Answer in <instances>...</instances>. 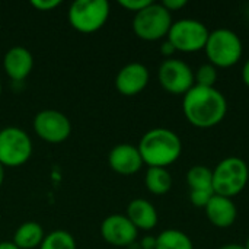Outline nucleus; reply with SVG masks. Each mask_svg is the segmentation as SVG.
<instances>
[{
	"instance_id": "obj_26",
	"label": "nucleus",
	"mask_w": 249,
	"mask_h": 249,
	"mask_svg": "<svg viewBox=\"0 0 249 249\" xmlns=\"http://www.w3.org/2000/svg\"><path fill=\"white\" fill-rule=\"evenodd\" d=\"M187 4H188L187 0H163V1H162V6H163L168 12H171V13L184 9Z\"/></svg>"
},
{
	"instance_id": "obj_5",
	"label": "nucleus",
	"mask_w": 249,
	"mask_h": 249,
	"mask_svg": "<svg viewBox=\"0 0 249 249\" xmlns=\"http://www.w3.org/2000/svg\"><path fill=\"white\" fill-rule=\"evenodd\" d=\"M172 23V13L168 12L162 3L152 1L149 6L134 15L133 31L137 38L153 42L168 36Z\"/></svg>"
},
{
	"instance_id": "obj_2",
	"label": "nucleus",
	"mask_w": 249,
	"mask_h": 249,
	"mask_svg": "<svg viewBox=\"0 0 249 249\" xmlns=\"http://www.w3.org/2000/svg\"><path fill=\"white\" fill-rule=\"evenodd\" d=\"M137 149L149 168H168L181 158L182 142L175 131L156 127L143 134Z\"/></svg>"
},
{
	"instance_id": "obj_15",
	"label": "nucleus",
	"mask_w": 249,
	"mask_h": 249,
	"mask_svg": "<svg viewBox=\"0 0 249 249\" xmlns=\"http://www.w3.org/2000/svg\"><path fill=\"white\" fill-rule=\"evenodd\" d=\"M204 212H206L209 222L219 229L231 228L236 222V217H238V209H236L235 201L232 198L222 197L217 194L212 197Z\"/></svg>"
},
{
	"instance_id": "obj_25",
	"label": "nucleus",
	"mask_w": 249,
	"mask_h": 249,
	"mask_svg": "<svg viewBox=\"0 0 249 249\" xmlns=\"http://www.w3.org/2000/svg\"><path fill=\"white\" fill-rule=\"evenodd\" d=\"M60 4H61L60 0H31V6L39 12H50Z\"/></svg>"
},
{
	"instance_id": "obj_3",
	"label": "nucleus",
	"mask_w": 249,
	"mask_h": 249,
	"mask_svg": "<svg viewBox=\"0 0 249 249\" xmlns=\"http://www.w3.org/2000/svg\"><path fill=\"white\" fill-rule=\"evenodd\" d=\"M209 63L216 69H229L239 63L244 54V44L239 35L229 28L210 31L206 47Z\"/></svg>"
},
{
	"instance_id": "obj_22",
	"label": "nucleus",
	"mask_w": 249,
	"mask_h": 249,
	"mask_svg": "<svg viewBox=\"0 0 249 249\" xmlns=\"http://www.w3.org/2000/svg\"><path fill=\"white\" fill-rule=\"evenodd\" d=\"M219 73L217 69L210 64V63H204L201 64L196 71H194V83L197 86H203V88H214L216 82H217Z\"/></svg>"
},
{
	"instance_id": "obj_28",
	"label": "nucleus",
	"mask_w": 249,
	"mask_h": 249,
	"mask_svg": "<svg viewBox=\"0 0 249 249\" xmlns=\"http://www.w3.org/2000/svg\"><path fill=\"white\" fill-rule=\"evenodd\" d=\"M160 53H162L163 57L172 58V55H174V53H175V48H174V45L166 39V41H163L162 45H160Z\"/></svg>"
},
{
	"instance_id": "obj_1",
	"label": "nucleus",
	"mask_w": 249,
	"mask_h": 249,
	"mask_svg": "<svg viewBox=\"0 0 249 249\" xmlns=\"http://www.w3.org/2000/svg\"><path fill=\"white\" fill-rule=\"evenodd\" d=\"M182 112L191 125L197 128H212L225 120L228 101L216 88L194 85L182 96Z\"/></svg>"
},
{
	"instance_id": "obj_4",
	"label": "nucleus",
	"mask_w": 249,
	"mask_h": 249,
	"mask_svg": "<svg viewBox=\"0 0 249 249\" xmlns=\"http://www.w3.org/2000/svg\"><path fill=\"white\" fill-rule=\"evenodd\" d=\"M248 181V163L238 156L222 159L213 169V191L217 196L233 198L245 190Z\"/></svg>"
},
{
	"instance_id": "obj_27",
	"label": "nucleus",
	"mask_w": 249,
	"mask_h": 249,
	"mask_svg": "<svg viewBox=\"0 0 249 249\" xmlns=\"http://www.w3.org/2000/svg\"><path fill=\"white\" fill-rule=\"evenodd\" d=\"M140 249H156V236H144L142 241H140Z\"/></svg>"
},
{
	"instance_id": "obj_7",
	"label": "nucleus",
	"mask_w": 249,
	"mask_h": 249,
	"mask_svg": "<svg viewBox=\"0 0 249 249\" xmlns=\"http://www.w3.org/2000/svg\"><path fill=\"white\" fill-rule=\"evenodd\" d=\"M209 34V28L201 20L184 18L172 23L166 38L174 45L175 51L190 54L204 50Z\"/></svg>"
},
{
	"instance_id": "obj_13",
	"label": "nucleus",
	"mask_w": 249,
	"mask_h": 249,
	"mask_svg": "<svg viewBox=\"0 0 249 249\" xmlns=\"http://www.w3.org/2000/svg\"><path fill=\"white\" fill-rule=\"evenodd\" d=\"M108 163L114 172L123 177H130L137 174L144 165L137 146L128 143H121L114 146L108 155Z\"/></svg>"
},
{
	"instance_id": "obj_29",
	"label": "nucleus",
	"mask_w": 249,
	"mask_h": 249,
	"mask_svg": "<svg viewBox=\"0 0 249 249\" xmlns=\"http://www.w3.org/2000/svg\"><path fill=\"white\" fill-rule=\"evenodd\" d=\"M242 80H244L245 86L249 88V58L245 61V64L242 67Z\"/></svg>"
},
{
	"instance_id": "obj_10",
	"label": "nucleus",
	"mask_w": 249,
	"mask_h": 249,
	"mask_svg": "<svg viewBox=\"0 0 249 249\" xmlns=\"http://www.w3.org/2000/svg\"><path fill=\"white\" fill-rule=\"evenodd\" d=\"M36 136L45 143L58 144L66 142L71 134V123L63 112L57 109H42L32 121Z\"/></svg>"
},
{
	"instance_id": "obj_30",
	"label": "nucleus",
	"mask_w": 249,
	"mask_h": 249,
	"mask_svg": "<svg viewBox=\"0 0 249 249\" xmlns=\"http://www.w3.org/2000/svg\"><path fill=\"white\" fill-rule=\"evenodd\" d=\"M219 249H245V245L232 242V244H225V245H222Z\"/></svg>"
},
{
	"instance_id": "obj_32",
	"label": "nucleus",
	"mask_w": 249,
	"mask_h": 249,
	"mask_svg": "<svg viewBox=\"0 0 249 249\" xmlns=\"http://www.w3.org/2000/svg\"><path fill=\"white\" fill-rule=\"evenodd\" d=\"M3 181H4V166L0 163V188L3 185Z\"/></svg>"
},
{
	"instance_id": "obj_19",
	"label": "nucleus",
	"mask_w": 249,
	"mask_h": 249,
	"mask_svg": "<svg viewBox=\"0 0 249 249\" xmlns=\"http://www.w3.org/2000/svg\"><path fill=\"white\" fill-rule=\"evenodd\" d=\"M156 249H194V244L185 232L166 229L156 236Z\"/></svg>"
},
{
	"instance_id": "obj_18",
	"label": "nucleus",
	"mask_w": 249,
	"mask_h": 249,
	"mask_svg": "<svg viewBox=\"0 0 249 249\" xmlns=\"http://www.w3.org/2000/svg\"><path fill=\"white\" fill-rule=\"evenodd\" d=\"M144 185L153 196H165L172 188V175L168 168H147Z\"/></svg>"
},
{
	"instance_id": "obj_23",
	"label": "nucleus",
	"mask_w": 249,
	"mask_h": 249,
	"mask_svg": "<svg viewBox=\"0 0 249 249\" xmlns=\"http://www.w3.org/2000/svg\"><path fill=\"white\" fill-rule=\"evenodd\" d=\"M214 196L213 190H197V191H190V201L196 207L206 209L212 197Z\"/></svg>"
},
{
	"instance_id": "obj_6",
	"label": "nucleus",
	"mask_w": 249,
	"mask_h": 249,
	"mask_svg": "<svg viewBox=\"0 0 249 249\" xmlns=\"http://www.w3.org/2000/svg\"><path fill=\"white\" fill-rule=\"evenodd\" d=\"M111 6L107 0H76L69 7V23L82 34L99 31L108 20Z\"/></svg>"
},
{
	"instance_id": "obj_35",
	"label": "nucleus",
	"mask_w": 249,
	"mask_h": 249,
	"mask_svg": "<svg viewBox=\"0 0 249 249\" xmlns=\"http://www.w3.org/2000/svg\"><path fill=\"white\" fill-rule=\"evenodd\" d=\"M0 95H1V82H0Z\"/></svg>"
},
{
	"instance_id": "obj_8",
	"label": "nucleus",
	"mask_w": 249,
	"mask_h": 249,
	"mask_svg": "<svg viewBox=\"0 0 249 249\" xmlns=\"http://www.w3.org/2000/svg\"><path fill=\"white\" fill-rule=\"evenodd\" d=\"M32 140L19 127L0 130V163L4 168H19L32 156Z\"/></svg>"
},
{
	"instance_id": "obj_9",
	"label": "nucleus",
	"mask_w": 249,
	"mask_h": 249,
	"mask_svg": "<svg viewBox=\"0 0 249 249\" xmlns=\"http://www.w3.org/2000/svg\"><path fill=\"white\" fill-rule=\"evenodd\" d=\"M158 80L160 86L171 95H185L194 83L193 69L179 58H166L158 70Z\"/></svg>"
},
{
	"instance_id": "obj_31",
	"label": "nucleus",
	"mask_w": 249,
	"mask_h": 249,
	"mask_svg": "<svg viewBox=\"0 0 249 249\" xmlns=\"http://www.w3.org/2000/svg\"><path fill=\"white\" fill-rule=\"evenodd\" d=\"M0 249H19L12 241H3L0 242Z\"/></svg>"
},
{
	"instance_id": "obj_11",
	"label": "nucleus",
	"mask_w": 249,
	"mask_h": 249,
	"mask_svg": "<svg viewBox=\"0 0 249 249\" xmlns=\"http://www.w3.org/2000/svg\"><path fill=\"white\" fill-rule=\"evenodd\" d=\"M99 232L107 244L118 248L134 245L139 236V231L125 214H111L105 217Z\"/></svg>"
},
{
	"instance_id": "obj_12",
	"label": "nucleus",
	"mask_w": 249,
	"mask_h": 249,
	"mask_svg": "<svg viewBox=\"0 0 249 249\" xmlns=\"http://www.w3.org/2000/svg\"><path fill=\"white\" fill-rule=\"evenodd\" d=\"M150 80L149 69L142 63H128L115 76V88L123 96H136L146 89Z\"/></svg>"
},
{
	"instance_id": "obj_21",
	"label": "nucleus",
	"mask_w": 249,
	"mask_h": 249,
	"mask_svg": "<svg viewBox=\"0 0 249 249\" xmlns=\"http://www.w3.org/2000/svg\"><path fill=\"white\" fill-rule=\"evenodd\" d=\"M38 249H77V245L70 232L57 229L45 235Z\"/></svg>"
},
{
	"instance_id": "obj_33",
	"label": "nucleus",
	"mask_w": 249,
	"mask_h": 249,
	"mask_svg": "<svg viewBox=\"0 0 249 249\" xmlns=\"http://www.w3.org/2000/svg\"><path fill=\"white\" fill-rule=\"evenodd\" d=\"M245 249H249V238L247 239V244H245Z\"/></svg>"
},
{
	"instance_id": "obj_17",
	"label": "nucleus",
	"mask_w": 249,
	"mask_h": 249,
	"mask_svg": "<svg viewBox=\"0 0 249 249\" xmlns=\"http://www.w3.org/2000/svg\"><path fill=\"white\" fill-rule=\"evenodd\" d=\"M44 238L45 232L39 223L25 222L16 229L12 242L19 249H35L41 247Z\"/></svg>"
},
{
	"instance_id": "obj_24",
	"label": "nucleus",
	"mask_w": 249,
	"mask_h": 249,
	"mask_svg": "<svg viewBox=\"0 0 249 249\" xmlns=\"http://www.w3.org/2000/svg\"><path fill=\"white\" fill-rule=\"evenodd\" d=\"M152 3V0H120L118 4L121 7H124L125 10H130V12H134L139 13L140 10H143L146 6H149Z\"/></svg>"
},
{
	"instance_id": "obj_20",
	"label": "nucleus",
	"mask_w": 249,
	"mask_h": 249,
	"mask_svg": "<svg viewBox=\"0 0 249 249\" xmlns=\"http://www.w3.org/2000/svg\"><path fill=\"white\" fill-rule=\"evenodd\" d=\"M187 185L190 191L213 190V171L203 165L191 166L187 172Z\"/></svg>"
},
{
	"instance_id": "obj_34",
	"label": "nucleus",
	"mask_w": 249,
	"mask_h": 249,
	"mask_svg": "<svg viewBox=\"0 0 249 249\" xmlns=\"http://www.w3.org/2000/svg\"><path fill=\"white\" fill-rule=\"evenodd\" d=\"M247 16H248V19H249V4H248V7H247Z\"/></svg>"
},
{
	"instance_id": "obj_16",
	"label": "nucleus",
	"mask_w": 249,
	"mask_h": 249,
	"mask_svg": "<svg viewBox=\"0 0 249 249\" xmlns=\"http://www.w3.org/2000/svg\"><path fill=\"white\" fill-rule=\"evenodd\" d=\"M125 216L136 226L137 231H152L158 226L159 222L156 207L144 198L131 200L127 206Z\"/></svg>"
},
{
	"instance_id": "obj_14",
	"label": "nucleus",
	"mask_w": 249,
	"mask_h": 249,
	"mask_svg": "<svg viewBox=\"0 0 249 249\" xmlns=\"http://www.w3.org/2000/svg\"><path fill=\"white\" fill-rule=\"evenodd\" d=\"M3 69L9 79L15 82L25 80L34 69L32 53L20 45L9 48L3 57Z\"/></svg>"
}]
</instances>
